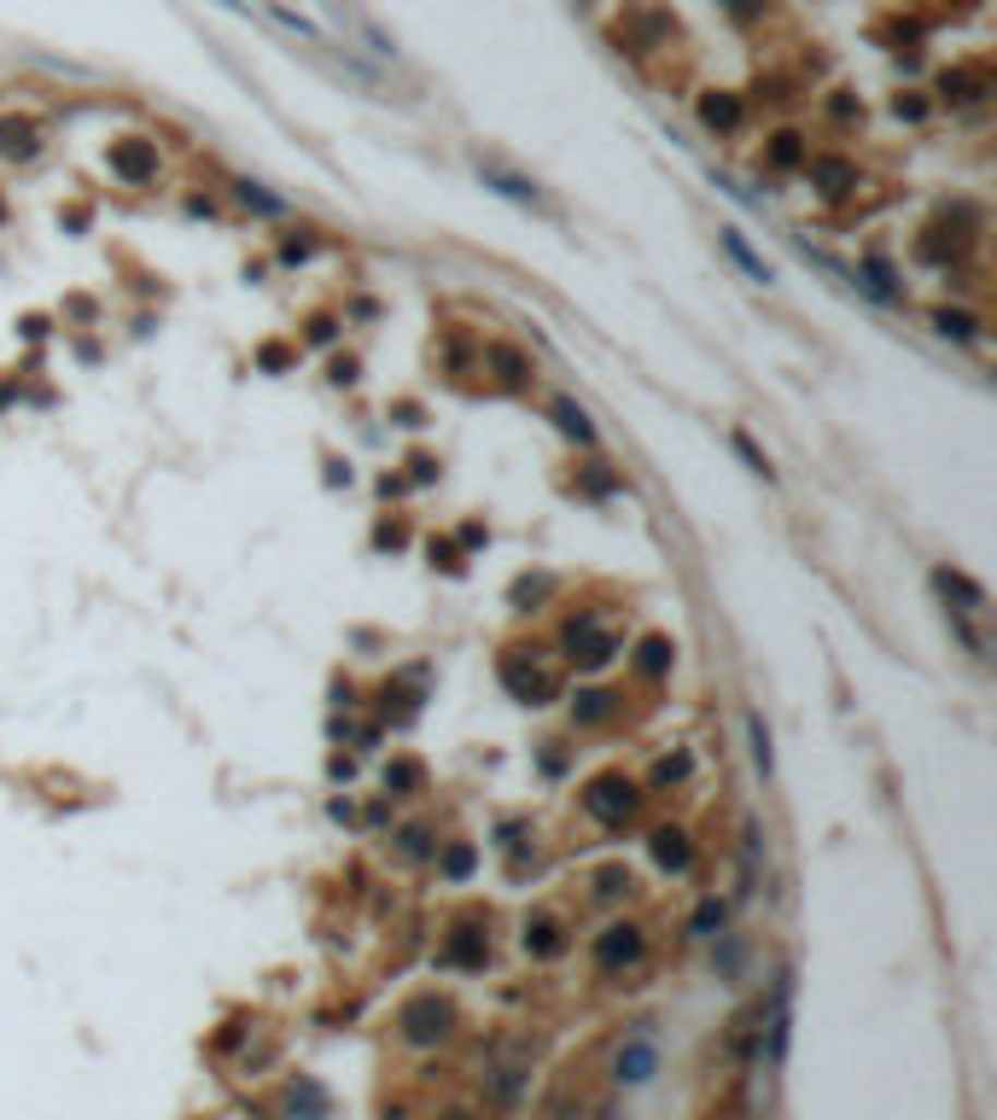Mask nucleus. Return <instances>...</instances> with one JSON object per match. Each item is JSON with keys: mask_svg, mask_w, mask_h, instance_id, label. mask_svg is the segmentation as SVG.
Instances as JSON below:
<instances>
[{"mask_svg": "<svg viewBox=\"0 0 997 1120\" xmlns=\"http://www.w3.org/2000/svg\"><path fill=\"white\" fill-rule=\"evenodd\" d=\"M449 1027V1010L437 1004V998H415L409 1010H403V1033H409V1045H437Z\"/></svg>", "mask_w": 997, "mask_h": 1120, "instance_id": "7ed1b4c3", "label": "nucleus"}, {"mask_svg": "<svg viewBox=\"0 0 997 1120\" xmlns=\"http://www.w3.org/2000/svg\"><path fill=\"white\" fill-rule=\"evenodd\" d=\"M444 957H449V963H484V940H479V933H467V928H461V933H455V945H449Z\"/></svg>", "mask_w": 997, "mask_h": 1120, "instance_id": "4468645a", "label": "nucleus"}, {"mask_svg": "<svg viewBox=\"0 0 997 1120\" xmlns=\"http://www.w3.org/2000/svg\"><path fill=\"white\" fill-rule=\"evenodd\" d=\"M653 1062H659L653 1045H648V1039H630V1045L618 1050V1080H624V1085H641V1080L653 1074Z\"/></svg>", "mask_w": 997, "mask_h": 1120, "instance_id": "6e6552de", "label": "nucleus"}, {"mask_svg": "<svg viewBox=\"0 0 997 1120\" xmlns=\"http://www.w3.org/2000/svg\"><path fill=\"white\" fill-rule=\"evenodd\" d=\"M618 701L606 689H584V694H572V718L578 724H601V718H613Z\"/></svg>", "mask_w": 997, "mask_h": 1120, "instance_id": "1a4fd4ad", "label": "nucleus"}, {"mask_svg": "<svg viewBox=\"0 0 997 1120\" xmlns=\"http://www.w3.org/2000/svg\"><path fill=\"white\" fill-rule=\"evenodd\" d=\"M479 181H484V187H496L502 199H514V205H526V211H554L549 199L537 193V181L514 176V169H502V164H484V158H479Z\"/></svg>", "mask_w": 997, "mask_h": 1120, "instance_id": "f03ea898", "label": "nucleus"}, {"mask_svg": "<svg viewBox=\"0 0 997 1120\" xmlns=\"http://www.w3.org/2000/svg\"><path fill=\"white\" fill-rule=\"evenodd\" d=\"M472 870V846H449L444 853V875H467Z\"/></svg>", "mask_w": 997, "mask_h": 1120, "instance_id": "aec40b11", "label": "nucleus"}, {"mask_svg": "<svg viewBox=\"0 0 997 1120\" xmlns=\"http://www.w3.org/2000/svg\"><path fill=\"white\" fill-rule=\"evenodd\" d=\"M723 251H730V258H735L741 269H747V275H753V281H770V263H765V258H753V246H747V240H741V234H735V228H723Z\"/></svg>", "mask_w": 997, "mask_h": 1120, "instance_id": "9d476101", "label": "nucleus"}, {"mask_svg": "<svg viewBox=\"0 0 997 1120\" xmlns=\"http://www.w3.org/2000/svg\"><path fill=\"white\" fill-rule=\"evenodd\" d=\"M554 415H561V427H566L572 438H589V420H584V409H578V403H572V397H561V403H554Z\"/></svg>", "mask_w": 997, "mask_h": 1120, "instance_id": "f3484780", "label": "nucleus"}, {"mask_svg": "<svg viewBox=\"0 0 997 1120\" xmlns=\"http://www.w3.org/2000/svg\"><path fill=\"white\" fill-rule=\"evenodd\" d=\"M641 957V928H630V922H613L596 940V963L601 969H624V963H636Z\"/></svg>", "mask_w": 997, "mask_h": 1120, "instance_id": "39448f33", "label": "nucleus"}, {"mask_svg": "<svg viewBox=\"0 0 997 1120\" xmlns=\"http://www.w3.org/2000/svg\"><path fill=\"white\" fill-rule=\"evenodd\" d=\"M636 666L648 671V677H659V671L671 666V642H665V636H648V642H641V659H636Z\"/></svg>", "mask_w": 997, "mask_h": 1120, "instance_id": "ddd939ff", "label": "nucleus"}, {"mask_svg": "<svg viewBox=\"0 0 997 1120\" xmlns=\"http://www.w3.org/2000/svg\"><path fill=\"white\" fill-rule=\"evenodd\" d=\"M747 736H753V765L770 776L776 759H770V729H765V718H747Z\"/></svg>", "mask_w": 997, "mask_h": 1120, "instance_id": "2eb2a0df", "label": "nucleus"}, {"mask_svg": "<svg viewBox=\"0 0 997 1120\" xmlns=\"http://www.w3.org/2000/svg\"><path fill=\"white\" fill-rule=\"evenodd\" d=\"M420 783V771L415 765H397V771H385V788H415Z\"/></svg>", "mask_w": 997, "mask_h": 1120, "instance_id": "412c9836", "label": "nucleus"}, {"mask_svg": "<svg viewBox=\"0 0 997 1120\" xmlns=\"http://www.w3.org/2000/svg\"><path fill=\"white\" fill-rule=\"evenodd\" d=\"M934 584H939V596H945V601H951V596L962 601V613H986V589H980L974 579H962V572L939 567V572H934Z\"/></svg>", "mask_w": 997, "mask_h": 1120, "instance_id": "423d86ee", "label": "nucleus"}, {"mask_svg": "<svg viewBox=\"0 0 997 1120\" xmlns=\"http://www.w3.org/2000/svg\"><path fill=\"white\" fill-rule=\"evenodd\" d=\"M735 450H741V455H747V467H753V473H765V479H770V455H765V450H758V444H753V438H747V432H735Z\"/></svg>", "mask_w": 997, "mask_h": 1120, "instance_id": "6ab92c4d", "label": "nucleus"}, {"mask_svg": "<svg viewBox=\"0 0 997 1120\" xmlns=\"http://www.w3.org/2000/svg\"><path fill=\"white\" fill-rule=\"evenodd\" d=\"M636 783L630 776H596L589 783V794H584V806H589V818H601L606 829H618L624 818H636Z\"/></svg>", "mask_w": 997, "mask_h": 1120, "instance_id": "f257e3e1", "label": "nucleus"}, {"mask_svg": "<svg viewBox=\"0 0 997 1120\" xmlns=\"http://www.w3.org/2000/svg\"><path fill=\"white\" fill-rule=\"evenodd\" d=\"M526 952H561V922L537 916V922L526 928Z\"/></svg>", "mask_w": 997, "mask_h": 1120, "instance_id": "9b49d317", "label": "nucleus"}, {"mask_svg": "<svg viewBox=\"0 0 997 1120\" xmlns=\"http://www.w3.org/2000/svg\"><path fill=\"white\" fill-rule=\"evenodd\" d=\"M566 648H572V659H578V666H606V659H613V636H606L596 619H572Z\"/></svg>", "mask_w": 997, "mask_h": 1120, "instance_id": "20e7f679", "label": "nucleus"}, {"mask_svg": "<svg viewBox=\"0 0 997 1120\" xmlns=\"http://www.w3.org/2000/svg\"><path fill=\"white\" fill-rule=\"evenodd\" d=\"M706 123H712V129H735L741 106H735V99H706Z\"/></svg>", "mask_w": 997, "mask_h": 1120, "instance_id": "dca6fc26", "label": "nucleus"}, {"mask_svg": "<svg viewBox=\"0 0 997 1120\" xmlns=\"http://www.w3.org/2000/svg\"><path fill=\"white\" fill-rule=\"evenodd\" d=\"M653 858L665 863V870H688V863H695V846H688V835L683 829H653Z\"/></svg>", "mask_w": 997, "mask_h": 1120, "instance_id": "0eeeda50", "label": "nucleus"}, {"mask_svg": "<svg viewBox=\"0 0 997 1120\" xmlns=\"http://www.w3.org/2000/svg\"><path fill=\"white\" fill-rule=\"evenodd\" d=\"M723 922H730V905H723V898H706V905L695 910V933H700V940H712Z\"/></svg>", "mask_w": 997, "mask_h": 1120, "instance_id": "f8f14e48", "label": "nucleus"}, {"mask_svg": "<svg viewBox=\"0 0 997 1120\" xmlns=\"http://www.w3.org/2000/svg\"><path fill=\"white\" fill-rule=\"evenodd\" d=\"M934 321H939V333H945V338H974V315H951V310H939Z\"/></svg>", "mask_w": 997, "mask_h": 1120, "instance_id": "a211bd4d", "label": "nucleus"}]
</instances>
